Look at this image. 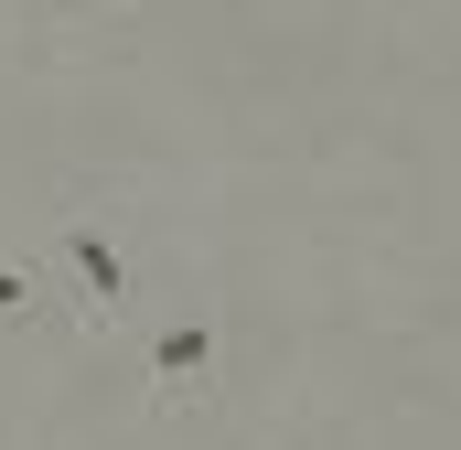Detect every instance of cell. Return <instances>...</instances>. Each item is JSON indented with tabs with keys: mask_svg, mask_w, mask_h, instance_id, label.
I'll list each match as a JSON object with an SVG mask.
<instances>
[{
	"mask_svg": "<svg viewBox=\"0 0 461 450\" xmlns=\"http://www.w3.org/2000/svg\"><path fill=\"white\" fill-rule=\"evenodd\" d=\"M32 247H43V268L65 279L86 343H118L140 311H150V268H140V247H129V204L76 194V204H54V215L32 225Z\"/></svg>",
	"mask_w": 461,
	"mask_h": 450,
	"instance_id": "cell-1",
	"label": "cell"
},
{
	"mask_svg": "<svg viewBox=\"0 0 461 450\" xmlns=\"http://www.w3.org/2000/svg\"><path fill=\"white\" fill-rule=\"evenodd\" d=\"M129 343L150 364V418L161 429H183V418H204L226 397V311L215 301H150L129 322Z\"/></svg>",
	"mask_w": 461,
	"mask_h": 450,
	"instance_id": "cell-2",
	"label": "cell"
},
{
	"mask_svg": "<svg viewBox=\"0 0 461 450\" xmlns=\"http://www.w3.org/2000/svg\"><path fill=\"white\" fill-rule=\"evenodd\" d=\"M0 333H76V301H65V279L43 268L32 236L0 247Z\"/></svg>",
	"mask_w": 461,
	"mask_h": 450,
	"instance_id": "cell-3",
	"label": "cell"
}]
</instances>
